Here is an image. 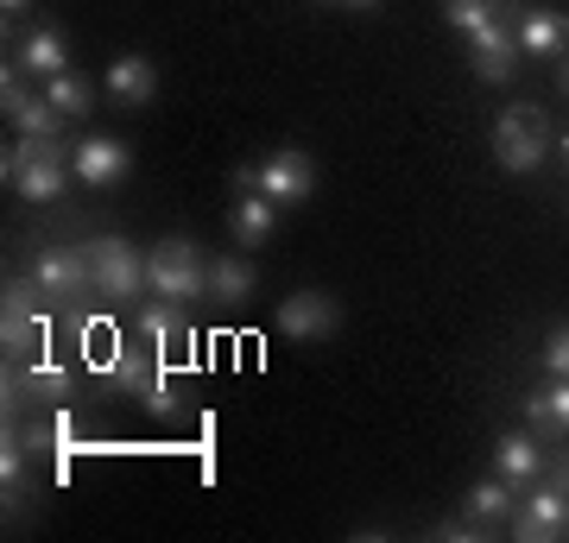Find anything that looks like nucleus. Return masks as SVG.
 Returning <instances> with one entry per match:
<instances>
[{"mask_svg": "<svg viewBox=\"0 0 569 543\" xmlns=\"http://www.w3.org/2000/svg\"><path fill=\"white\" fill-rule=\"evenodd\" d=\"M512 26H519V51L526 58H557V51H569V20L557 7H545V0H519Z\"/></svg>", "mask_w": 569, "mask_h": 543, "instance_id": "12", "label": "nucleus"}, {"mask_svg": "<svg viewBox=\"0 0 569 543\" xmlns=\"http://www.w3.org/2000/svg\"><path fill=\"white\" fill-rule=\"evenodd\" d=\"M493 159H500V171H538V164L550 159V121L538 114V108H519L512 101L507 114L493 121Z\"/></svg>", "mask_w": 569, "mask_h": 543, "instance_id": "5", "label": "nucleus"}, {"mask_svg": "<svg viewBox=\"0 0 569 543\" xmlns=\"http://www.w3.org/2000/svg\"><path fill=\"white\" fill-rule=\"evenodd\" d=\"M342 329V303L329 298V291H291L279 303V335L284 342H323Z\"/></svg>", "mask_w": 569, "mask_h": 543, "instance_id": "11", "label": "nucleus"}, {"mask_svg": "<svg viewBox=\"0 0 569 543\" xmlns=\"http://www.w3.org/2000/svg\"><path fill=\"white\" fill-rule=\"evenodd\" d=\"M228 234H234V247H266L279 234V202L260 197V190H234V202H228Z\"/></svg>", "mask_w": 569, "mask_h": 543, "instance_id": "15", "label": "nucleus"}, {"mask_svg": "<svg viewBox=\"0 0 569 543\" xmlns=\"http://www.w3.org/2000/svg\"><path fill=\"white\" fill-rule=\"evenodd\" d=\"M253 265L241 260V253H216V260H209V298L216 303H247L253 298Z\"/></svg>", "mask_w": 569, "mask_h": 543, "instance_id": "20", "label": "nucleus"}, {"mask_svg": "<svg viewBox=\"0 0 569 543\" xmlns=\"http://www.w3.org/2000/svg\"><path fill=\"white\" fill-rule=\"evenodd\" d=\"M70 171H77V183H89V190H108V183H121L127 171H133V152H127L121 140H82L70 145Z\"/></svg>", "mask_w": 569, "mask_h": 543, "instance_id": "13", "label": "nucleus"}, {"mask_svg": "<svg viewBox=\"0 0 569 543\" xmlns=\"http://www.w3.org/2000/svg\"><path fill=\"white\" fill-rule=\"evenodd\" d=\"M39 322H44V291L32 279H13L7 298H0V348H7V361L39 354Z\"/></svg>", "mask_w": 569, "mask_h": 543, "instance_id": "7", "label": "nucleus"}, {"mask_svg": "<svg viewBox=\"0 0 569 543\" xmlns=\"http://www.w3.org/2000/svg\"><path fill=\"white\" fill-rule=\"evenodd\" d=\"M89 253V279H96V298H114V303H133L146 291V253L127 234H102V241L82 247Z\"/></svg>", "mask_w": 569, "mask_h": 543, "instance_id": "4", "label": "nucleus"}, {"mask_svg": "<svg viewBox=\"0 0 569 543\" xmlns=\"http://www.w3.org/2000/svg\"><path fill=\"white\" fill-rule=\"evenodd\" d=\"M348 7H380V0H348Z\"/></svg>", "mask_w": 569, "mask_h": 543, "instance_id": "29", "label": "nucleus"}, {"mask_svg": "<svg viewBox=\"0 0 569 543\" xmlns=\"http://www.w3.org/2000/svg\"><path fill=\"white\" fill-rule=\"evenodd\" d=\"M512 505H519V486H512L507 474H493V481L468 486L462 512H468V519H481V524H500V519H512Z\"/></svg>", "mask_w": 569, "mask_h": 543, "instance_id": "21", "label": "nucleus"}, {"mask_svg": "<svg viewBox=\"0 0 569 543\" xmlns=\"http://www.w3.org/2000/svg\"><path fill=\"white\" fill-rule=\"evenodd\" d=\"M526 423L538 436H569V380H550V385H531L526 399H519Z\"/></svg>", "mask_w": 569, "mask_h": 543, "instance_id": "19", "label": "nucleus"}, {"mask_svg": "<svg viewBox=\"0 0 569 543\" xmlns=\"http://www.w3.org/2000/svg\"><path fill=\"white\" fill-rule=\"evenodd\" d=\"M13 63H20V77H63L70 70V44H63L58 26H32L20 44H13Z\"/></svg>", "mask_w": 569, "mask_h": 543, "instance_id": "16", "label": "nucleus"}, {"mask_svg": "<svg viewBox=\"0 0 569 543\" xmlns=\"http://www.w3.org/2000/svg\"><path fill=\"white\" fill-rule=\"evenodd\" d=\"M0 178L13 183L26 202H58L63 197V178H77V171L63 164V145L58 140H20V145H7Z\"/></svg>", "mask_w": 569, "mask_h": 543, "instance_id": "3", "label": "nucleus"}, {"mask_svg": "<svg viewBox=\"0 0 569 543\" xmlns=\"http://www.w3.org/2000/svg\"><path fill=\"white\" fill-rule=\"evenodd\" d=\"M569 531V467L550 462L538 481H531V493L519 505H512V537L519 543H550Z\"/></svg>", "mask_w": 569, "mask_h": 543, "instance_id": "2", "label": "nucleus"}, {"mask_svg": "<svg viewBox=\"0 0 569 543\" xmlns=\"http://www.w3.org/2000/svg\"><path fill=\"white\" fill-rule=\"evenodd\" d=\"M26 13H32V0H0V20H7V26L26 20Z\"/></svg>", "mask_w": 569, "mask_h": 543, "instance_id": "27", "label": "nucleus"}, {"mask_svg": "<svg viewBox=\"0 0 569 543\" xmlns=\"http://www.w3.org/2000/svg\"><path fill=\"white\" fill-rule=\"evenodd\" d=\"M140 335L152 342L159 361H178L183 348H190V303H171V298L146 303L140 310Z\"/></svg>", "mask_w": 569, "mask_h": 543, "instance_id": "14", "label": "nucleus"}, {"mask_svg": "<svg viewBox=\"0 0 569 543\" xmlns=\"http://www.w3.org/2000/svg\"><path fill=\"white\" fill-rule=\"evenodd\" d=\"M512 13H519V0H512L493 26L468 32V70H475L481 82H507L512 70H519V58H526V51H519V26H512Z\"/></svg>", "mask_w": 569, "mask_h": 543, "instance_id": "8", "label": "nucleus"}, {"mask_svg": "<svg viewBox=\"0 0 569 543\" xmlns=\"http://www.w3.org/2000/svg\"><path fill=\"white\" fill-rule=\"evenodd\" d=\"M545 373L550 380H569V322H557L545 342Z\"/></svg>", "mask_w": 569, "mask_h": 543, "instance_id": "26", "label": "nucleus"}, {"mask_svg": "<svg viewBox=\"0 0 569 543\" xmlns=\"http://www.w3.org/2000/svg\"><path fill=\"white\" fill-rule=\"evenodd\" d=\"M557 82H563V89H569V58H563V70H557Z\"/></svg>", "mask_w": 569, "mask_h": 543, "instance_id": "28", "label": "nucleus"}, {"mask_svg": "<svg viewBox=\"0 0 569 543\" xmlns=\"http://www.w3.org/2000/svg\"><path fill=\"white\" fill-rule=\"evenodd\" d=\"M32 284L44 291V303H82L96 291L89 253H82V247H44L39 260H32Z\"/></svg>", "mask_w": 569, "mask_h": 543, "instance_id": "9", "label": "nucleus"}, {"mask_svg": "<svg viewBox=\"0 0 569 543\" xmlns=\"http://www.w3.org/2000/svg\"><path fill=\"white\" fill-rule=\"evenodd\" d=\"M44 101L58 108L63 121H82V114L96 108V82H89V77H77V70H63V77H51V82H44Z\"/></svg>", "mask_w": 569, "mask_h": 543, "instance_id": "22", "label": "nucleus"}, {"mask_svg": "<svg viewBox=\"0 0 569 543\" xmlns=\"http://www.w3.org/2000/svg\"><path fill=\"white\" fill-rule=\"evenodd\" d=\"M26 467H32V436H7V449H0V493H7V505H26Z\"/></svg>", "mask_w": 569, "mask_h": 543, "instance_id": "23", "label": "nucleus"}, {"mask_svg": "<svg viewBox=\"0 0 569 543\" xmlns=\"http://www.w3.org/2000/svg\"><path fill=\"white\" fill-rule=\"evenodd\" d=\"M253 190L272 197L279 209H298V202H310V190H317V164H310L305 145H279V152H266V159L253 164Z\"/></svg>", "mask_w": 569, "mask_h": 543, "instance_id": "6", "label": "nucleus"}, {"mask_svg": "<svg viewBox=\"0 0 569 543\" xmlns=\"http://www.w3.org/2000/svg\"><path fill=\"white\" fill-rule=\"evenodd\" d=\"M146 291L171 303H197L209 298V260L190 234H164L152 253H146Z\"/></svg>", "mask_w": 569, "mask_h": 543, "instance_id": "1", "label": "nucleus"}, {"mask_svg": "<svg viewBox=\"0 0 569 543\" xmlns=\"http://www.w3.org/2000/svg\"><path fill=\"white\" fill-rule=\"evenodd\" d=\"M507 7H512V0H443V20H449V26H456V32L468 39V32H481V26H493L500 13H507Z\"/></svg>", "mask_w": 569, "mask_h": 543, "instance_id": "24", "label": "nucleus"}, {"mask_svg": "<svg viewBox=\"0 0 569 543\" xmlns=\"http://www.w3.org/2000/svg\"><path fill=\"white\" fill-rule=\"evenodd\" d=\"M13 392H44V399H63V392H70V373H63V366H51L44 354H26V373L13 380Z\"/></svg>", "mask_w": 569, "mask_h": 543, "instance_id": "25", "label": "nucleus"}, {"mask_svg": "<svg viewBox=\"0 0 569 543\" xmlns=\"http://www.w3.org/2000/svg\"><path fill=\"white\" fill-rule=\"evenodd\" d=\"M102 82H108V101H114V108H146V101L159 95V70H152V58H114Z\"/></svg>", "mask_w": 569, "mask_h": 543, "instance_id": "18", "label": "nucleus"}, {"mask_svg": "<svg viewBox=\"0 0 569 543\" xmlns=\"http://www.w3.org/2000/svg\"><path fill=\"white\" fill-rule=\"evenodd\" d=\"M563 159H569V140H563Z\"/></svg>", "mask_w": 569, "mask_h": 543, "instance_id": "30", "label": "nucleus"}, {"mask_svg": "<svg viewBox=\"0 0 569 543\" xmlns=\"http://www.w3.org/2000/svg\"><path fill=\"white\" fill-rule=\"evenodd\" d=\"M545 467H550V455H545V443H538V436H519V430H507V436L493 443V474H507L512 486H531Z\"/></svg>", "mask_w": 569, "mask_h": 543, "instance_id": "17", "label": "nucleus"}, {"mask_svg": "<svg viewBox=\"0 0 569 543\" xmlns=\"http://www.w3.org/2000/svg\"><path fill=\"white\" fill-rule=\"evenodd\" d=\"M0 108H7V121H13V133H20V140H58L63 114L44 95H32V89H26L20 63H7V70H0Z\"/></svg>", "mask_w": 569, "mask_h": 543, "instance_id": "10", "label": "nucleus"}]
</instances>
